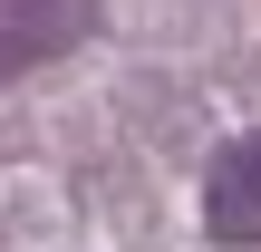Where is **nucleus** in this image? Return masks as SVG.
Returning a JSON list of instances; mask_svg holds the SVG:
<instances>
[{"label":"nucleus","instance_id":"obj_2","mask_svg":"<svg viewBox=\"0 0 261 252\" xmlns=\"http://www.w3.org/2000/svg\"><path fill=\"white\" fill-rule=\"evenodd\" d=\"M87 19H97V0H0V78L58 58V49H77Z\"/></svg>","mask_w":261,"mask_h":252},{"label":"nucleus","instance_id":"obj_1","mask_svg":"<svg viewBox=\"0 0 261 252\" xmlns=\"http://www.w3.org/2000/svg\"><path fill=\"white\" fill-rule=\"evenodd\" d=\"M203 233L213 243H261V136H232L203 165Z\"/></svg>","mask_w":261,"mask_h":252}]
</instances>
